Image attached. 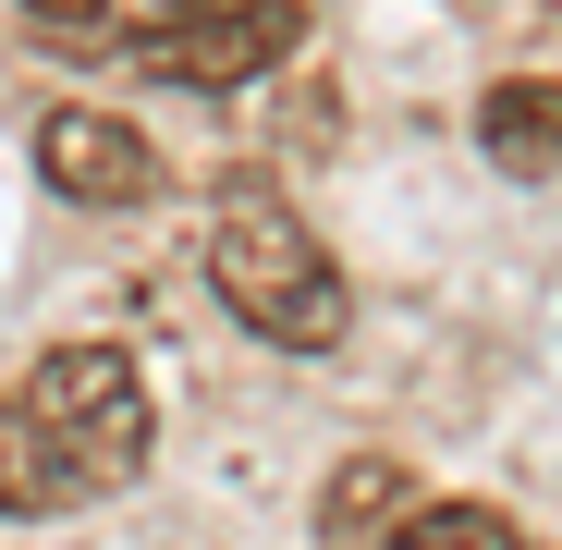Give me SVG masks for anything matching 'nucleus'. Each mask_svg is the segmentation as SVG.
<instances>
[{"mask_svg":"<svg viewBox=\"0 0 562 550\" xmlns=\"http://www.w3.org/2000/svg\"><path fill=\"white\" fill-rule=\"evenodd\" d=\"M306 0H147V37H123L171 86H245L269 61H294Z\"/></svg>","mask_w":562,"mask_h":550,"instance_id":"7ed1b4c3","label":"nucleus"},{"mask_svg":"<svg viewBox=\"0 0 562 550\" xmlns=\"http://www.w3.org/2000/svg\"><path fill=\"white\" fill-rule=\"evenodd\" d=\"M477 147H490V171L550 183V171H562V74H514V86H490V99H477Z\"/></svg>","mask_w":562,"mask_h":550,"instance_id":"39448f33","label":"nucleus"},{"mask_svg":"<svg viewBox=\"0 0 562 550\" xmlns=\"http://www.w3.org/2000/svg\"><path fill=\"white\" fill-rule=\"evenodd\" d=\"M61 490H74L61 440L37 428V404H13V392H0V514H37V502H61Z\"/></svg>","mask_w":562,"mask_h":550,"instance_id":"423d86ee","label":"nucleus"},{"mask_svg":"<svg viewBox=\"0 0 562 550\" xmlns=\"http://www.w3.org/2000/svg\"><path fill=\"white\" fill-rule=\"evenodd\" d=\"M392 550H526V538H514V514H490V502H416V514L392 526Z\"/></svg>","mask_w":562,"mask_h":550,"instance_id":"0eeeda50","label":"nucleus"},{"mask_svg":"<svg viewBox=\"0 0 562 550\" xmlns=\"http://www.w3.org/2000/svg\"><path fill=\"white\" fill-rule=\"evenodd\" d=\"M37 171L61 183L74 209H135L147 183H159V147H147L123 111H49V123H37Z\"/></svg>","mask_w":562,"mask_h":550,"instance_id":"20e7f679","label":"nucleus"},{"mask_svg":"<svg viewBox=\"0 0 562 550\" xmlns=\"http://www.w3.org/2000/svg\"><path fill=\"white\" fill-rule=\"evenodd\" d=\"M209 282H221V306L257 330V343H281V355H330L342 343V269L318 257V233L294 221V197L281 183H257V171H233L221 197H209Z\"/></svg>","mask_w":562,"mask_h":550,"instance_id":"f257e3e1","label":"nucleus"},{"mask_svg":"<svg viewBox=\"0 0 562 550\" xmlns=\"http://www.w3.org/2000/svg\"><path fill=\"white\" fill-rule=\"evenodd\" d=\"M25 13L49 25V49H111V37H99V13H111V0H25Z\"/></svg>","mask_w":562,"mask_h":550,"instance_id":"1a4fd4ad","label":"nucleus"},{"mask_svg":"<svg viewBox=\"0 0 562 550\" xmlns=\"http://www.w3.org/2000/svg\"><path fill=\"white\" fill-rule=\"evenodd\" d=\"M37 428L61 440V465H74V490H123L135 465H147V392H135V355L123 343H61V355H37Z\"/></svg>","mask_w":562,"mask_h":550,"instance_id":"f03ea898","label":"nucleus"},{"mask_svg":"<svg viewBox=\"0 0 562 550\" xmlns=\"http://www.w3.org/2000/svg\"><path fill=\"white\" fill-rule=\"evenodd\" d=\"M330 526H404L416 502H404V465H380V452H367V465H342L330 478V502H318Z\"/></svg>","mask_w":562,"mask_h":550,"instance_id":"6e6552de","label":"nucleus"}]
</instances>
